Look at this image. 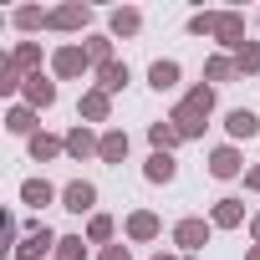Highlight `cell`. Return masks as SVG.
Instances as JSON below:
<instances>
[{
    "label": "cell",
    "mask_w": 260,
    "mask_h": 260,
    "mask_svg": "<svg viewBox=\"0 0 260 260\" xmlns=\"http://www.w3.org/2000/svg\"><path fill=\"white\" fill-rule=\"evenodd\" d=\"M87 240H92V245H107V240H112V219H107V214H92V219H87Z\"/></svg>",
    "instance_id": "cell-30"
},
{
    "label": "cell",
    "mask_w": 260,
    "mask_h": 260,
    "mask_svg": "<svg viewBox=\"0 0 260 260\" xmlns=\"http://www.w3.org/2000/svg\"><path fill=\"white\" fill-rule=\"evenodd\" d=\"M21 199H26L31 209H46V204L56 199V189H51L46 179H26V184H21Z\"/></svg>",
    "instance_id": "cell-24"
},
{
    "label": "cell",
    "mask_w": 260,
    "mask_h": 260,
    "mask_svg": "<svg viewBox=\"0 0 260 260\" xmlns=\"http://www.w3.org/2000/svg\"><path fill=\"white\" fill-rule=\"evenodd\" d=\"M245 260H260V245H250V250H245Z\"/></svg>",
    "instance_id": "cell-36"
},
{
    "label": "cell",
    "mask_w": 260,
    "mask_h": 260,
    "mask_svg": "<svg viewBox=\"0 0 260 260\" xmlns=\"http://www.w3.org/2000/svg\"><path fill=\"white\" fill-rule=\"evenodd\" d=\"M209 112H214V87H209V82H199V87H194V92H189V97H184V102L169 112V122L179 127L184 138H199V133H204V117H209Z\"/></svg>",
    "instance_id": "cell-1"
},
{
    "label": "cell",
    "mask_w": 260,
    "mask_h": 260,
    "mask_svg": "<svg viewBox=\"0 0 260 260\" xmlns=\"http://www.w3.org/2000/svg\"><path fill=\"white\" fill-rule=\"evenodd\" d=\"M11 21H16L21 31H36V26H46V21H51V11H36V6H21V11L11 16Z\"/></svg>",
    "instance_id": "cell-27"
},
{
    "label": "cell",
    "mask_w": 260,
    "mask_h": 260,
    "mask_svg": "<svg viewBox=\"0 0 260 260\" xmlns=\"http://www.w3.org/2000/svg\"><path fill=\"white\" fill-rule=\"evenodd\" d=\"M235 67H240V77H255V72H260V41L235 46Z\"/></svg>",
    "instance_id": "cell-26"
},
{
    "label": "cell",
    "mask_w": 260,
    "mask_h": 260,
    "mask_svg": "<svg viewBox=\"0 0 260 260\" xmlns=\"http://www.w3.org/2000/svg\"><path fill=\"white\" fill-rule=\"evenodd\" d=\"M0 92H26V77H21V67L0 61Z\"/></svg>",
    "instance_id": "cell-31"
},
{
    "label": "cell",
    "mask_w": 260,
    "mask_h": 260,
    "mask_svg": "<svg viewBox=\"0 0 260 260\" xmlns=\"http://www.w3.org/2000/svg\"><path fill=\"white\" fill-rule=\"evenodd\" d=\"M87 56H92L97 67H107V61H117V56H112V36H87Z\"/></svg>",
    "instance_id": "cell-28"
},
{
    "label": "cell",
    "mask_w": 260,
    "mask_h": 260,
    "mask_svg": "<svg viewBox=\"0 0 260 260\" xmlns=\"http://www.w3.org/2000/svg\"><path fill=\"white\" fill-rule=\"evenodd\" d=\"M87 67H92L87 46H61V51L51 56V72H56V77H82Z\"/></svg>",
    "instance_id": "cell-5"
},
{
    "label": "cell",
    "mask_w": 260,
    "mask_h": 260,
    "mask_svg": "<svg viewBox=\"0 0 260 260\" xmlns=\"http://www.w3.org/2000/svg\"><path fill=\"white\" fill-rule=\"evenodd\" d=\"M97 158H102V164H122V158H127V133H122V127H107V133H102Z\"/></svg>",
    "instance_id": "cell-18"
},
{
    "label": "cell",
    "mask_w": 260,
    "mask_h": 260,
    "mask_svg": "<svg viewBox=\"0 0 260 260\" xmlns=\"http://www.w3.org/2000/svg\"><path fill=\"white\" fill-rule=\"evenodd\" d=\"M143 179H148V184H174V179H179V164H174V153H148V164H143Z\"/></svg>",
    "instance_id": "cell-10"
},
{
    "label": "cell",
    "mask_w": 260,
    "mask_h": 260,
    "mask_svg": "<svg viewBox=\"0 0 260 260\" xmlns=\"http://www.w3.org/2000/svg\"><path fill=\"white\" fill-rule=\"evenodd\" d=\"M97 260H133V250H127V245H122V240H117V245H107V250H102V255H97Z\"/></svg>",
    "instance_id": "cell-33"
},
{
    "label": "cell",
    "mask_w": 260,
    "mask_h": 260,
    "mask_svg": "<svg viewBox=\"0 0 260 260\" xmlns=\"http://www.w3.org/2000/svg\"><path fill=\"white\" fill-rule=\"evenodd\" d=\"M6 61H11V67H21V72H31V77H36V72H41V46H36V41H21V46H16V51H11V56H6Z\"/></svg>",
    "instance_id": "cell-22"
},
{
    "label": "cell",
    "mask_w": 260,
    "mask_h": 260,
    "mask_svg": "<svg viewBox=\"0 0 260 260\" xmlns=\"http://www.w3.org/2000/svg\"><path fill=\"white\" fill-rule=\"evenodd\" d=\"M255 21H260V16H255Z\"/></svg>",
    "instance_id": "cell-38"
},
{
    "label": "cell",
    "mask_w": 260,
    "mask_h": 260,
    "mask_svg": "<svg viewBox=\"0 0 260 260\" xmlns=\"http://www.w3.org/2000/svg\"><path fill=\"white\" fill-rule=\"evenodd\" d=\"M245 189H255V194H260V164H255V169H245Z\"/></svg>",
    "instance_id": "cell-34"
},
{
    "label": "cell",
    "mask_w": 260,
    "mask_h": 260,
    "mask_svg": "<svg viewBox=\"0 0 260 260\" xmlns=\"http://www.w3.org/2000/svg\"><path fill=\"white\" fill-rule=\"evenodd\" d=\"M138 26H143V11H133V6H117L107 16V31L112 36H138Z\"/></svg>",
    "instance_id": "cell-16"
},
{
    "label": "cell",
    "mask_w": 260,
    "mask_h": 260,
    "mask_svg": "<svg viewBox=\"0 0 260 260\" xmlns=\"http://www.w3.org/2000/svg\"><path fill=\"white\" fill-rule=\"evenodd\" d=\"M87 250H82V235H61L56 240V260H82Z\"/></svg>",
    "instance_id": "cell-32"
},
{
    "label": "cell",
    "mask_w": 260,
    "mask_h": 260,
    "mask_svg": "<svg viewBox=\"0 0 260 260\" xmlns=\"http://www.w3.org/2000/svg\"><path fill=\"white\" fill-rule=\"evenodd\" d=\"M87 122H107V112H112V97L102 92V87H92V92H82V107H77Z\"/></svg>",
    "instance_id": "cell-14"
},
{
    "label": "cell",
    "mask_w": 260,
    "mask_h": 260,
    "mask_svg": "<svg viewBox=\"0 0 260 260\" xmlns=\"http://www.w3.org/2000/svg\"><path fill=\"white\" fill-rule=\"evenodd\" d=\"M148 143H153V153H174V148L184 143V133H179V127H174L169 117H158V122L148 127Z\"/></svg>",
    "instance_id": "cell-11"
},
{
    "label": "cell",
    "mask_w": 260,
    "mask_h": 260,
    "mask_svg": "<svg viewBox=\"0 0 260 260\" xmlns=\"http://www.w3.org/2000/svg\"><path fill=\"white\" fill-rule=\"evenodd\" d=\"M6 127H11V133H21V138H36V107L16 102V107L6 112Z\"/></svg>",
    "instance_id": "cell-20"
},
{
    "label": "cell",
    "mask_w": 260,
    "mask_h": 260,
    "mask_svg": "<svg viewBox=\"0 0 260 260\" xmlns=\"http://www.w3.org/2000/svg\"><path fill=\"white\" fill-rule=\"evenodd\" d=\"M51 102H56V82L41 77V72L26 77V107H51Z\"/></svg>",
    "instance_id": "cell-13"
},
{
    "label": "cell",
    "mask_w": 260,
    "mask_h": 260,
    "mask_svg": "<svg viewBox=\"0 0 260 260\" xmlns=\"http://www.w3.org/2000/svg\"><path fill=\"white\" fill-rule=\"evenodd\" d=\"M235 77H240L235 56H209V67H204V82H209V87H219V82H235Z\"/></svg>",
    "instance_id": "cell-23"
},
{
    "label": "cell",
    "mask_w": 260,
    "mask_h": 260,
    "mask_svg": "<svg viewBox=\"0 0 260 260\" xmlns=\"http://www.w3.org/2000/svg\"><path fill=\"white\" fill-rule=\"evenodd\" d=\"M250 235H255V245H260V214H255V219H250Z\"/></svg>",
    "instance_id": "cell-35"
},
{
    "label": "cell",
    "mask_w": 260,
    "mask_h": 260,
    "mask_svg": "<svg viewBox=\"0 0 260 260\" xmlns=\"http://www.w3.org/2000/svg\"><path fill=\"white\" fill-rule=\"evenodd\" d=\"M224 133L230 138H260V117L250 107H235V112H224Z\"/></svg>",
    "instance_id": "cell-9"
},
{
    "label": "cell",
    "mask_w": 260,
    "mask_h": 260,
    "mask_svg": "<svg viewBox=\"0 0 260 260\" xmlns=\"http://www.w3.org/2000/svg\"><path fill=\"white\" fill-rule=\"evenodd\" d=\"M214 26H219V11H199V16H189V36H214Z\"/></svg>",
    "instance_id": "cell-29"
},
{
    "label": "cell",
    "mask_w": 260,
    "mask_h": 260,
    "mask_svg": "<svg viewBox=\"0 0 260 260\" xmlns=\"http://www.w3.org/2000/svg\"><path fill=\"white\" fill-rule=\"evenodd\" d=\"M97 148H102V138L92 133V127H72V133H67V153L72 158H92Z\"/></svg>",
    "instance_id": "cell-17"
},
{
    "label": "cell",
    "mask_w": 260,
    "mask_h": 260,
    "mask_svg": "<svg viewBox=\"0 0 260 260\" xmlns=\"http://www.w3.org/2000/svg\"><path fill=\"white\" fill-rule=\"evenodd\" d=\"M56 153H67V138H51V133H36V138H31V158H36V164H46V158H56Z\"/></svg>",
    "instance_id": "cell-25"
},
{
    "label": "cell",
    "mask_w": 260,
    "mask_h": 260,
    "mask_svg": "<svg viewBox=\"0 0 260 260\" xmlns=\"http://www.w3.org/2000/svg\"><path fill=\"white\" fill-rule=\"evenodd\" d=\"M56 240H61V235H51L46 224H31L26 240L16 245V260H46V255H56Z\"/></svg>",
    "instance_id": "cell-3"
},
{
    "label": "cell",
    "mask_w": 260,
    "mask_h": 260,
    "mask_svg": "<svg viewBox=\"0 0 260 260\" xmlns=\"http://www.w3.org/2000/svg\"><path fill=\"white\" fill-rule=\"evenodd\" d=\"M87 21H92V6L72 0V6H56V11H51V21H46V26H51V31H82Z\"/></svg>",
    "instance_id": "cell-4"
},
{
    "label": "cell",
    "mask_w": 260,
    "mask_h": 260,
    "mask_svg": "<svg viewBox=\"0 0 260 260\" xmlns=\"http://www.w3.org/2000/svg\"><path fill=\"white\" fill-rule=\"evenodd\" d=\"M158 214L153 209H133V214H127V240H158Z\"/></svg>",
    "instance_id": "cell-12"
},
{
    "label": "cell",
    "mask_w": 260,
    "mask_h": 260,
    "mask_svg": "<svg viewBox=\"0 0 260 260\" xmlns=\"http://www.w3.org/2000/svg\"><path fill=\"white\" fill-rule=\"evenodd\" d=\"M97 87L112 97V92H122L127 87V61H107V67H97Z\"/></svg>",
    "instance_id": "cell-21"
},
{
    "label": "cell",
    "mask_w": 260,
    "mask_h": 260,
    "mask_svg": "<svg viewBox=\"0 0 260 260\" xmlns=\"http://www.w3.org/2000/svg\"><path fill=\"white\" fill-rule=\"evenodd\" d=\"M209 224H214V230H235V224H245V204H240V199H219V204L209 209Z\"/></svg>",
    "instance_id": "cell-15"
},
{
    "label": "cell",
    "mask_w": 260,
    "mask_h": 260,
    "mask_svg": "<svg viewBox=\"0 0 260 260\" xmlns=\"http://www.w3.org/2000/svg\"><path fill=\"white\" fill-rule=\"evenodd\" d=\"M214 41H219V46H230V51H235V46H245V16H240V11H219Z\"/></svg>",
    "instance_id": "cell-6"
},
{
    "label": "cell",
    "mask_w": 260,
    "mask_h": 260,
    "mask_svg": "<svg viewBox=\"0 0 260 260\" xmlns=\"http://www.w3.org/2000/svg\"><path fill=\"white\" fill-rule=\"evenodd\" d=\"M209 174H214V179H235V174H245V158H240V148H235V143L214 148V153H209Z\"/></svg>",
    "instance_id": "cell-7"
},
{
    "label": "cell",
    "mask_w": 260,
    "mask_h": 260,
    "mask_svg": "<svg viewBox=\"0 0 260 260\" xmlns=\"http://www.w3.org/2000/svg\"><path fill=\"white\" fill-rule=\"evenodd\" d=\"M97 204V189L87 184V179H72L67 189H61V209H72V214H87Z\"/></svg>",
    "instance_id": "cell-8"
},
{
    "label": "cell",
    "mask_w": 260,
    "mask_h": 260,
    "mask_svg": "<svg viewBox=\"0 0 260 260\" xmlns=\"http://www.w3.org/2000/svg\"><path fill=\"white\" fill-rule=\"evenodd\" d=\"M153 260H179V255H153Z\"/></svg>",
    "instance_id": "cell-37"
},
{
    "label": "cell",
    "mask_w": 260,
    "mask_h": 260,
    "mask_svg": "<svg viewBox=\"0 0 260 260\" xmlns=\"http://www.w3.org/2000/svg\"><path fill=\"white\" fill-rule=\"evenodd\" d=\"M179 77H184L179 61H153V67H148V87H153V92H174Z\"/></svg>",
    "instance_id": "cell-19"
},
{
    "label": "cell",
    "mask_w": 260,
    "mask_h": 260,
    "mask_svg": "<svg viewBox=\"0 0 260 260\" xmlns=\"http://www.w3.org/2000/svg\"><path fill=\"white\" fill-rule=\"evenodd\" d=\"M209 230H214L209 219H194V214H189V219H179V224H174V245H179L184 255H199V250L209 245Z\"/></svg>",
    "instance_id": "cell-2"
}]
</instances>
